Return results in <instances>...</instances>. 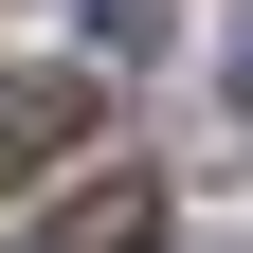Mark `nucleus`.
<instances>
[{"instance_id": "1", "label": "nucleus", "mask_w": 253, "mask_h": 253, "mask_svg": "<svg viewBox=\"0 0 253 253\" xmlns=\"http://www.w3.org/2000/svg\"><path fill=\"white\" fill-rule=\"evenodd\" d=\"M145 235H163V181H126V163H109V181H90V199L54 217L37 253H145Z\"/></svg>"}, {"instance_id": "2", "label": "nucleus", "mask_w": 253, "mask_h": 253, "mask_svg": "<svg viewBox=\"0 0 253 253\" xmlns=\"http://www.w3.org/2000/svg\"><path fill=\"white\" fill-rule=\"evenodd\" d=\"M73 126H90V90H73V73H37V90H0V181H18V163H54Z\"/></svg>"}, {"instance_id": "3", "label": "nucleus", "mask_w": 253, "mask_h": 253, "mask_svg": "<svg viewBox=\"0 0 253 253\" xmlns=\"http://www.w3.org/2000/svg\"><path fill=\"white\" fill-rule=\"evenodd\" d=\"M73 18H90L109 54H145V37H163V0H73Z\"/></svg>"}, {"instance_id": "4", "label": "nucleus", "mask_w": 253, "mask_h": 253, "mask_svg": "<svg viewBox=\"0 0 253 253\" xmlns=\"http://www.w3.org/2000/svg\"><path fill=\"white\" fill-rule=\"evenodd\" d=\"M235 90H253V0H235Z\"/></svg>"}]
</instances>
